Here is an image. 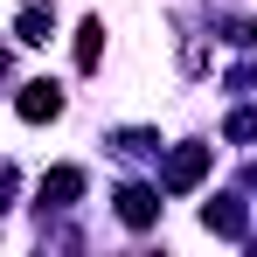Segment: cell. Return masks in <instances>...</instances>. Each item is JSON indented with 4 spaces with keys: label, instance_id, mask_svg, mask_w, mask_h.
I'll return each mask as SVG.
<instances>
[{
    "label": "cell",
    "instance_id": "obj_3",
    "mask_svg": "<svg viewBox=\"0 0 257 257\" xmlns=\"http://www.w3.org/2000/svg\"><path fill=\"white\" fill-rule=\"evenodd\" d=\"M118 222H125V229H153V222H160V188L125 181V188H118Z\"/></svg>",
    "mask_w": 257,
    "mask_h": 257
},
{
    "label": "cell",
    "instance_id": "obj_9",
    "mask_svg": "<svg viewBox=\"0 0 257 257\" xmlns=\"http://www.w3.org/2000/svg\"><path fill=\"white\" fill-rule=\"evenodd\" d=\"M215 28H222V42H229V49H250V42H257V21H250V14H222Z\"/></svg>",
    "mask_w": 257,
    "mask_h": 257
},
{
    "label": "cell",
    "instance_id": "obj_2",
    "mask_svg": "<svg viewBox=\"0 0 257 257\" xmlns=\"http://www.w3.org/2000/svg\"><path fill=\"white\" fill-rule=\"evenodd\" d=\"M77 195H84V167H49L42 174V188H35V209H70V202H77Z\"/></svg>",
    "mask_w": 257,
    "mask_h": 257
},
{
    "label": "cell",
    "instance_id": "obj_10",
    "mask_svg": "<svg viewBox=\"0 0 257 257\" xmlns=\"http://www.w3.org/2000/svg\"><path fill=\"white\" fill-rule=\"evenodd\" d=\"M229 139H257V111H229Z\"/></svg>",
    "mask_w": 257,
    "mask_h": 257
},
{
    "label": "cell",
    "instance_id": "obj_8",
    "mask_svg": "<svg viewBox=\"0 0 257 257\" xmlns=\"http://www.w3.org/2000/svg\"><path fill=\"white\" fill-rule=\"evenodd\" d=\"M111 146H118V153H125V160H146V153H160V132H118V139H111Z\"/></svg>",
    "mask_w": 257,
    "mask_h": 257
},
{
    "label": "cell",
    "instance_id": "obj_4",
    "mask_svg": "<svg viewBox=\"0 0 257 257\" xmlns=\"http://www.w3.org/2000/svg\"><path fill=\"white\" fill-rule=\"evenodd\" d=\"M14 111H21L28 125H49V118H63V90H56V84H21Z\"/></svg>",
    "mask_w": 257,
    "mask_h": 257
},
{
    "label": "cell",
    "instance_id": "obj_1",
    "mask_svg": "<svg viewBox=\"0 0 257 257\" xmlns=\"http://www.w3.org/2000/svg\"><path fill=\"white\" fill-rule=\"evenodd\" d=\"M202 174H209V146H174L167 167H160V188L167 195H188V188H202Z\"/></svg>",
    "mask_w": 257,
    "mask_h": 257
},
{
    "label": "cell",
    "instance_id": "obj_6",
    "mask_svg": "<svg viewBox=\"0 0 257 257\" xmlns=\"http://www.w3.org/2000/svg\"><path fill=\"white\" fill-rule=\"evenodd\" d=\"M97 56H104V21L90 14L84 28H77V70H97Z\"/></svg>",
    "mask_w": 257,
    "mask_h": 257
},
{
    "label": "cell",
    "instance_id": "obj_7",
    "mask_svg": "<svg viewBox=\"0 0 257 257\" xmlns=\"http://www.w3.org/2000/svg\"><path fill=\"white\" fill-rule=\"evenodd\" d=\"M14 35L35 49V42H49L56 35V21H49V7H21V21H14Z\"/></svg>",
    "mask_w": 257,
    "mask_h": 257
},
{
    "label": "cell",
    "instance_id": "obj_5",
    "mask_svg": "<svg viewBox=\"0 0 257 257\" xmlns=\"http://www.w3.org/2000/svg\"><path fill=\"white\" fill-rule=\"evenodd\" d=\"M202 229H215V236H243V202H229V195L209 202V209H202Z\"/></svg>",
    "mask_w": 257,
    "mask_h": 257
},
{
    "label": "cell",
    "instance_id": "obj_11",
    "mask_svg": "<svg viewBox=\"0 0 257 257\" xmlns=\"http://www.w3.org/2000/svg\"><path fill=\"white\" fill-rule=\"evenodd\" d=\"M7 195H14V167H0V202H7Z\"/></svg>",
    "mask_w": 257,
    "mask_h": 257
}]
</instances>
